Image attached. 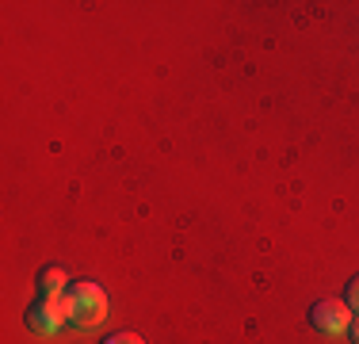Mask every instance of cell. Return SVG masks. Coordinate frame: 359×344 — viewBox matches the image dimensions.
Listing matches in <instances>:
<instances>
[{
    "label": "cell",
    "instance_id": "6da1fadb",
    "mask_svg": "<svg viewBox=\"0 0 359 344\" xmlns=\"http://www.w3.org/2000/svg\"><path fill=\"white\" fill-rule=\"evenodd\" d=\"M65 314H69V325H81V329H92L107 317V295L100 283L76 279L65 287Z\"/></svg>",
    "mask_w": 359,
    "mask_h": 344
},
{
    "label": "cell",
    "instance_id": "7a4b0ae2",
    "mask_svg": "<svg viewBox=\"0 0 359 344\" xmlns=\"http://www.w3.org/2000/svg\"><path fill=\"white\" fill-rule=\"evenodd\" d=\"M23 322H27V329L35 333V337H54V333L69 322V314H65V298L62 295H39L35 303L27 306Z\"/></svg>",
    "mask_w": 359,
    "mask_h": 344
},
{
    "label": "cell",
    "instance_id": "3957f363",
    "mask_svg": "<svg viewBox=\"0 0 359 344\" xmlns=\"http://www.w3.org/2000/svg\"><path fill=\"white\" fill-rule=\"evenodd\" d=\"M310 322L318 333H344L352 325V310H348V303H340V298H321L310 310Z\"/></svg>",
    "mask_w": 359,
    "mask_h": 344
},
{
    "label": "cell",
    "instance_id": "277c9868",
    "mask_svg": "<svg viewBox=\"0 0 359 344\" xmlns=\"http://www.w3.org/2000/svg\"><path fill=\"white\" fill-rule=\"evenodd\" d=\"M39 291L42 295H62L65 287H69V279H65V272L57 268V264H46V268H39Z\"/></svg>",
    "mask_w": 359,
    "mask_h": 344
},
{
    "label": "cell",
    "instance_id": "5b68a950",
    "mask_svg": "<svg viewBox=\"0 0 359 344\" xmlns=\"http://www.w3.org/2000/svg\"><path fill=\"white\" fill-rule=\"evenodd\" d=\"M344 303H348V310H352V314H359V275L352 283H348V291H344Z\"/></svg>",
    "mask_w": 359,
    "mask_h": 344
},
{
    "label": "cell",
    "instance_id": "8992f818",
    "mask_svg": "<svg viewBox=\"0 0 359 344\" xmlns=\"http://www.w3.org/2000/svg\"><path fill=\"white\" fill-rule=\"evenodd\" d=\"M104 344H145L138 333H115V337H107Z\"/></svg>",
    "mask_w": 359,
    "mask_h": 344
},
{
    "label": "cell",
    "instance_id": "52a82bcc",
    "mask_svg": "<svg viewBox=\"0 0 359 344\" xmlns=\"http://www.w3.org/2000/svg\"><path fill=\"white\" fill-rule=\"evenodd\" d=\"M348 333H352V344H359V314L352 317V325H348Z\"/></svg>",
    "mask_w": 359,
    "mask_h": 344
}]
</instances>
